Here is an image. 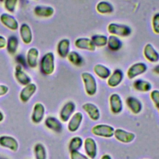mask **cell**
<instances>
[{"instance_id":"1","label":"cell","mask_w":159,"mask_h":159,"mask_svg":"<svg viewBox=\"0 0 159 159\" xmlns=\"http://www.w3.org/2000/svg\"><path fill=\"white\" fill-rule=\"evenodd\" d=\"M55 58L52 52L45 53L40 61V69L45 75H51L55 69Z\"/></svg>"},{"instance_id":"2","label":"cell","mask_w":159,"mask_h":159,"mask_svg":"<svg viewBox=\"0 0 159 159\" xmlns=\"http://www.w3.org/2000/svg\"><path fill=\"white\" fill-rule=\"evenodd\" d=\"M81 78L86 93L89 96L95 95L98 89L97 81L95 77L89 72H83L81 73Z\"/></svg>"},{"instance_id":"3","label":"cell","mask_w":159,"mask_h":159,"mask_svg":"<svg viewBox=\"0 0 159 159\" xmlns=\"http://www.w3.org/2000/svg\"><path fill=\"white\" fill-rule=\"evenodd\" d=\"M107 29L109 34L117 37H129L132 33L131 28L125 24L111 22L109 24Z\"/></svg>"},{"instance_id":"4","label":"cell","mask_w":159,"mask_h":159,"mask_svg":"<svg viewBox=\"0 0 159 159\" xmlns=\"http://www.w3.org/2000/svg\"><path fill=\"white\" fill-rule=\"evenodd\" d=\"M115 129L108 124H99L93 126L91 129V133L98 137L111 138L114 136Z\"/></svg>"},{"instance_id":"5","label":"cell","mask_w":159,"mask_h":159,"mask_svg":"<svg viewBox=\"0 0 159 159\" xmlns=\"http://www.w3.org/2000/svg\"><path fill=\"white\" fill-rule=\"evenodd\" d=\"M0 21L3 25L12 31H16L19 28V24L17 19L9 13H2L0 15Z\"/></svg>"},{"instance_id":"6","label":"cell","mask_w":159,"mask_h":159,"mask_svg":"<svg viewBox=\"0 0 159 159\" xmlns=\"http://www.w3.org/2000/svg\"><path fill=\"white\" fill-rule=\"evenodd\" d=\"M148 69L147 65L143 62H137L132 65L127 71V76L129 79L132 80L137 76L143 74Z\"/></svg>"},{"instance_id":"7","label":"cell","mask_w":159,"mask_h":159,"mask_svg":"<svg viewBox=\"0 0 159 159\" xmlns=\"http://www.w3.org/2000/svg\"><path fill=\"white\" fill-rule=\"evenodd\" d=\"M114 136L117 140L124 143H129L133 142L135 138V135L133 132L120 128L115 129Z\"/></svg>"},{"instance_id":"8","label":"cell","mask_w":159,"mask_h":159,"mask_svg":"<svg viewBox=\"0 0 159 159\" xmlns=\"http://www.w3.org/2000/svg\"><path fill=\"white\" fill-rule=\"evenodd\" d=\"M83 145L87 156L90 159H94L98 154V146L95 140L92 137H87Z\"/></svg>"},{"instance_id":"9","label":"cell","mask_w":159,"mask_h":159,"mask_svg":"<svg viewBox=\"0 0 159 159\" xmlns=\"http://www.w3.org/2000/svg\"><path fill=\"white\" fill-rule=\"evenodd\" d=\"M111 111L114 114H118L122 111L123 103L121 97L117 93H113L109 96Z\"/></svg>"},{"instance_id":"10","label":"cell","mask_w":159,"mask_h":159,"mask_svg":"<svg viewBox=\"0 0 159 159\" xmlns=\"http://www.w3.org/2000/svg\"><path fill=\"white\" fill-rule=\"evenodd\" d=\"M19 35L21 40L25 45H29L33 40V33L30 26L27 23H22L19 27Z\"/></svg>"},{"instance_id":"11","label":"cell","mask_w":159,"mask_h":159,"mask_svg":"<svg viewBox=\"0 0 159 159\" xmlns=\"http://www.w3.org/2000/svg\"><path fill=\"white\" fill-rule=\"evenodd\" d=\"M40 55L39 50L35 47H30L26 53V62L31 68H35L38 65V60Z\"/></svg>"},{"instance_id":"12","label":"cell","mask_w":159,"mask_h":159,"mask_svg":"<svg viewBox=\"0 0 159 159\" xmlns=\"http://www.w3.org/2000/svg\"><path fill=\"white\" fill-rule=\"evenodd\" d=\"M76 109L75 104L72 101L66 102L61 108L60 112V117L61 121L66 122L69 120L75 112Z\"/></svg>"},{"instance_id":"13","label":"cell","mask_w":159,"mask_h":159,"mask_svg":"<svg viewBox=\"0 0 159 159\" xmlns=\"http://www.w3.org/2000/svg\"><path fill=\"white\" fill-rule=\"evenodd\" d=\"M34 13L39 17L49 18L54 14L55 9L51 6L37 5L34 8Z\"/></svg>"},{"instance_id":"14","label":"cell","mask_w":159,"mask_h":159,"mask_svg":"<svg viewBox=\"0 0 159 159\" xmlns=\"http://www.w3.org/2000/svg\"><path fill=\"white\" fill-rule=\"evenodd\" d=\"M83 119V115L81 112H76L73 114L68 120V129L71 132H75L80 128Z\"/></svg>"},{"instance_id":"15","label":"cell","mask_w":159,"mask_h":159,"mask_svg":"<svg viewBox=\"0 0 159 159\" xmlns=\"http://www.w3.org/2000/svg\"><path fill=\"white\" fill-rule=\"evenodd\" d=\"M145 58L150 62L156 63L159 61V53L151 43H147L143 51Z\"/></svg>"},{"instance_id":"16","label":"cell","mask_w":159,"mask_h":159,"mask_svg":"<svg viewBox=\"0 0 159 159\" xmlns=\"http://www.w3.org/2000/svg\"><path fill=\"white\" fill-rule=\"evenodd\" d=\"M124 72L120 69H116L111 74L107 80V83L109 86L115 88L118 86L124 79Z\"/></svg>"},{"instance_id":"17","label":"cell","mask_w":159,"mask_h":159,"mask_svg":"<svg viewBox=\"0 0 159 159\" xmlns=\"http://www.w3.org/2000/svg\"><path fill=\"white\" fill-rule=\"evenodd\" d=\"M15 69V78L20 84L25 86L31 83V78L22 70L21 65H16Z\"/></svg>"},{"instance_id":"18","label":"cell","mask_w":159,"mask_h":159,"mask_svg":"<svg viewBox=\"0 0 159 159\" xmlns=\"http://www.w3.org/2000/svg\"><path fill=\"white\" fill-rule=\"evenodd\" d=\"M37 91V86L34 83H29L25 86L20 92V99L24 102H27L29 101L31 97Z\"/></svg>"},{"instance_id":"19","label":"cell","mask_w":159,"mask_h":159,"mask_svg":"<svg viewBox=\"0 0 159 159\" xmlns=\"http://www.w3.org/2000/svg\"><path fill=\"white\" fill-rule=\"evenodd\" d=\"M82 108L92 120L96 121L100 118L99 109L94 104L91 102L84 103L82 106Z\"/></svg>"},{"instance_id":"20","label":"cell","mask_w":159,"mask_h":159,"mask_svg":"<svg viewBox=\"0 0 159 159\" xmlns=\"http://www.w3.org/2000/svg\"><path fill=\"white\" fill-rule=\"evenodd\" d=\"M75 45L78 49L91 52L94 51L96 48L93 44L91 39L87 37H80L76 39L75 41Z\"/></svg>"},{"instance_id":"21","label":"cell","mask_w":159,"mask_h":159,"mask_svg":"<svg viewBox=\"0 0 159 159\" xmlns=\"http://www.w3.org/2000/svg\"><path fill=\"white\" fill-rule=\"evenodd\" d=\"M125 103L130 111L134 114H139L142 110V103L137 98L129 96L126 99Z\"/></svg>"},{"instance_id":"22","label":"cell","mask_w":159,"mask_h":159,"mask_svg":"<svg viewBox=\"0 0 159 159\" xmlns=\"http://www.w3.org/2000/svg\"><path fill=\"white\" fill-rule=\"evenodd\" d=\"M57 52L61 58H66L70 52V40L68 39H62L57 43Z\"/></svg>"},{"instance_id":"23","label":"cell","mask_w":159,"mask_h":159,"mask_svg":"<svg viewBox=\"0 0 159 159\" xmlns=\"http://www.w3.org/2000/svg\"><path fill=\"white\" fill-rule=\"evenodd\" d=\"M0 145L14 152H16L19 148L17 141L14 137L7 135L0 137Z\"/></svg>"},{"instance_id":"24","label":"cell","mask_w":159,"mask_h":159,"mask_svg":"<svg viewBox=\"0 0 159 159\" xmlns=\"http://www.w3.org/2000/svg\"><path fill=\"white\" fill-rule=\"evenodd\" d=\"M45 115V107L42 103H36L33 108L32 114V120L35 124L40 123L43 119Z\"/></svg>"},{"instance_id":"25","label":"cell","mask_w":159,"mask_h":159,"mask_svg":"<svg viewBox=\"0 0 159 159\" xmlns=\"http://www.w3.org/2000/svg\"><path fill=\"white\" fill-rule=\"evenodd\" d=\"M19 39L18 38L14 35H11L7 39V45H6V50L9 54L11 55H14L17 53L19 47Z\"/></svg>"},{"instance_id":"26","label":"cell","mask_w":159,"mask_h":159,"mask_svg":"<svg viewBox=\"0 0 159 159\" xmlns=\"http://www.w3.org/2000/svg\"><path fill=\"white\" fill-rule=\"evenodd\" d=\"M45 125L50 130L60 133L63 130V126L61 122L54 117H48L45 121Z\"/></svg>"},{"instance_id":"27","label":"cell","mask_w":159,"mask_h":159,"mask_svg":"<svg viewBox=\"0 0 159 159\" xmlns=\"http://www.w3.org/2000/svg\"><path fill=\"white\" fill-rule=\"evenodd\" d=\"M94 73L101 79L106 80L109 78L111 74V71L106 66L102 64H96L93 68Z\"/></svg>"},{"instance_id":"28","label":"cell","mask_w":159,"mask_h":159,"mask_svg":"<svg viewBox=\"0 0 159 159\" xmlns=\"http://www.w3.org/2000/svg\"><path fill=\"white\" fill-rule=\"evenodd\" d=\"M133 86L135 89L140 92H148L152 88V85L149 81L142 79H137L135 80Z\"/></svg>"},{"instance_id":"29","label":"cell","mask_w":159,"mask_h":159,"mask_svg":"<svg viewBox=\"0 0 159 159\" xmlns=\"http://www.w3.org/2000/svg\"><path fill=\"white\" fill-rule=\"evenodd\" d=\"M108 48L112 51H118L122 47V42L120 38L116 35H111L108 37L107 43Z\"/></svg>"},{"instance_id":"30","label":"cell","mask_w":159,"mask_h":159,"mask_svg":"<svg viewBox=\"0 0 159 159\" xmlns=\"http://www.w3.org/2000/svg\"><path fill=\"white\" fill-rule=\"evenodd\" d=\"M96 11L101 14H106L112 13L114 11L113 5L106 1H99L96 6Z\"/></svg>"},{"instance_id":"31","label":"cell","mask_w":159,"mask_h":159,"mask_svg":"<svg viewBox=\"0 0 159 159\" xmlns=\"http://www.w3.org/2000/svg\"><path fill=\"white\" fill-rule=\"evenodd\" d=\"M68 61L75 66H80L84 63V59L83 57L78 52L72 50L70 51L67 55Z\"/></svg>"},{"instance_id":"32","label":"cell","mask_w":159,"mask_h":159,"mask_svg":"<svg viewBox=\"0 0 159 159\" xmlns=\"http://www.w3.org/2000/svg\"><path fill=\"white\" fill-rule=\"evenodd\" d=\"M107 39L108 37L103 34H94L91 37V40L96 47L106 46L107 43Z\"/></svg>"},{"instance_id":"33","label":"cell","mask_w":159,"mask_h":159,"mask_svg":"<svg viewBox=\"0 0 159 159\" xmlns=\"http://www.w3.org/2000/svg\"><path fill=\"white\" fill-rule=\"evenodd\" d=\"M83 145V140L81 137L76 136L73 137L69 143L68 148L70 152L79 150Z\"/></svg>"},{"instance_id":"34","label":"cell","mask_w":159,"mask_h":159,"mask_svg":"<svg viewBox=\"0 0 159 159\" xmlns=\"http://www.w3.org/2000/svg\"><path fill=\"white\" fill-rule=\"evenodd\" d=\"M34 153L35 159H46V150L42 143H37L35 145Z\"/></svg>"},{"instance_id":"35","label":"cell","mask_w":159,"mask_h":159,"mask_svg":"<svg viewBox=\"0 0 159 159\" xmlns=\"http://www.w3.org/2000/svg\"><path fill=\"white\" fill-rule=\"evenodd\" d=\"M18 1L19 0H4V6L5 9L10 13H14L16 11Z\"/></svg>"},{"instance_id":"36","label":"cell","mask_w":159,"mask_h":159,"mask_svg":"<svg viewBox=\"0 0 159 159\" xmlns=\"http://www.w3.org/2000/svg\"><path fill=\"white\" fill-rule=\"evenodd\" d=\"M152 25L153 32L156 34H159V12L155 13L152 20Z\"/></svg>"},{"instance_id":"37","label":"cell","mask_w":159,"mask_h":159,"mask_svg":"<svg viewBox=\"0 0 159 159\" xmlns=\"http://www.w3.org/2000/svg\"><path fill=\"white\" fill-rule=\"evenodd\" d=\"M150 98L153 101L155 107L159 109V90L153 89L150 94Z\"/></svg>"},{"instance_id":"38","label":"cell","mask_w":159,"mask_h":159,"mask_svg":"<svg viewBox=\"0 0 159 159\" xmlns=\"http://www.w3.org/2000/svg\"><path fill=\"white\" fill-rule=\"evenodd\" d=\"M70 158L71 159H90L87 155L83 154L78 150L70 152Z\"/></svg>"},{"instance_id":"39","label":"cell","mask_w":159,"mask_h":159,"mask_svg":"<svg viewBox=\"0 0 159 159\" xmlns=\"http://www.w3.org/2000/svg\"><path fill=\"white\" fill-rule=\"evenodd\" d=\"M7 39L2 35H0V50L4 49L6 47Z\"/></svg>"},{"instance_id":"40","label":"cell","mask_w":159,"mask_h":159,"mask_svg":"<svg viewBox=\"0 0 159 159\" xmlns=\"http://www.w3.org/2000/svg\"><path fill=\"white\" fill-rule=\"evenodd\" d=\"M9 91V88L5 84H0V96L6 94Z\"/></svg>"},{"instance_id":"41","label":"cell","mask_w":159,"mask_h":159,"mask_svg":"<svg viewBox=\"0 0 159 159\" xmlns=\"http://www.w3.org/2000/svg\"><path fill=\"white\" fill-rule=\"evenodd\" d=\"M153 71H154L155 73L159 75V64L157 65H156V66L153 68Z\"/></svg>"},{"instance_id":"42","label":"cell","mask_w":159,"mask_h":159,"mask_svg":"<svg viewBox=\"0 0 159 159\" xmlns=\"http://www.w3.org/2000/svg\"><path fill=\"white\" fill-rule=\"evenodd\" d=\"M100 159H112L111 157L108 154H104L103 155Z\"/></svg>"},{"instance_id":"43","label":"cell","mask_w":159,"mask_h":159,"mask_svg":"<svg viewBox=\"0 0 159 159\" xmlns=\"http://www.w3.org/2000/svg\"><path fill=\"white\" fill-rule=\"evenodd\" d=\"M4 119V115L0 111V122L2 121Z\"/></svg>"},{"instance_id":"44","label":"cell","mask_w":159,"mask_h":159,"mask_svg":"<svg viewBox=\"0 0 159 159\" xmlns=\"http://www.w3.org/2000/svg\"><path fill=\"white\" fill-rule=\"evenodd\" d=\"M0 159H6V158H0Z\"/></svg>"},{"instance_id":"45","label":"cell","mask_w":159,"mask_h":159,"mask_svg":"<svg viewBox=\"0 0 159 159\" xmlns=\"http://www.w3.org/2000/svg\"><path fill=\"white\" fill-rule=\"evenodd\" d=\"M0 1H4V0H0Z\"/></svg>"},{"instance_id":"46","label":"cell","mask_w":159,"mask_h":159,"mask_svg":"<svg viewBox=\"0 0 159 159\" xmlns=\"http://www.w3.org/2000/svg\"><path fill=\"white\" fill-rule=\"evenodd\" d=\"M158 112H159V109H158Z\"/></svg>"},{"instance_id":"47","label":"cell","mask_w":159,"mask_h":159,"mask_svg":"<svg viewBox=\"0 0 159 159\" xmlns=\"http://www.w3.org/2000/svg\"><path fill=\"white\" fill-rule=\"evenodd\" d=\"M34 1H39V0H34Z\"/></svg>"}]
</instances>
